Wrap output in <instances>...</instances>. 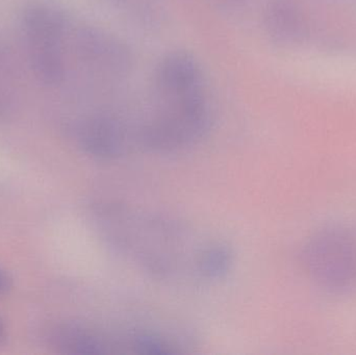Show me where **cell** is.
Returning a JSON list of instances; mask_svg holds the SVG:
<instances>
[{
	"mask_svg": "<svg viewBox=\"0 0 356 355\" xmlns=\"http://www.w3.org/2000/svg\"><path fill=\"white\" fill-rule=\"evenodd\" d=\"M160 91L167 99H184L202 95V73L198 63L184 52L169 54L161 62L156 74Z\"/></svg>",
	"mask_w": 356,
	"mask_h": 355,
	"instance_id": "cell-4",
	"label": "cell"
},
{
	"mask_svg": "<svg viewBox=\"0 0 356 355\" xmlns=\"http://www.w3.org/2000/svg\"><path fill=\"white\" fill-rule=\"evenodd\" d=\"M225 1L229 2V3L236 4L238 2H243L244 0H225Z\"/></svg>",
	"mask_w": 356,
	"mask_h": 355,
	"instance_id": "cell-8",
	"label": "cell"
},
{
	"mask_svg": "<svg viewBox=\"0 0 356 355\" xmlns=\"http://www.w3.org/2000/svg\"><path fill=\"white\" fill-rule=\"evenodd\" d=\"M10 288V279L6 271L0 267V296L4 295Z\"/></svg>",
	"mask_w": 356,
	"mask_h": 355,
	"instance_id": "cell-6",
	"label": "cell"
},
{
	"mask_svg": "<svg viewBox=\"0 0 356 355\" xmlns=\"http://www.w3.org/2000/svg\"><path fill=\"white\" fill-rule=\"evenodd\" d=\"M21 28L35 77L44 85H58L65 74L64 17L46 2L33 1L23 8Z\"/></svg>",
	"mask_w": 356,
	"mask_h": 355,
	"instance_id": "cell-3",
	"label": "cell"
},
{
	"mask_svg": "<svg viewBox=\"0 0 356 355\" xmlns=\"http://www.w3.org/2000/svg\"><path fill=\"white\" fill-rule=\"evenodd\" d=\"M300 263L314 285L330 293L356 287V225L334 222L316 229L300 250Z\"/></svg>",
	"mask_w": 356,
	"mask_h": 355,
	"instance_id": "cell-2",
	"label": "cell"
},
{
	"mask_svg": "<svg viewBox=\"0 0 356 355\" xmlns=\"http://www.w3.org/2000/svg\"><path fill=\"white\" fill-rule=\"evenodd\" d=\"M268 35L282 46H295L307 35L305 16L295 0H269L265 12Z\"/></svg>",
	"mask_w": 356,
	"mask_h": 355,
	"instance_id": "cell-5",
	"label": "cell"
},
{
	"mask_svg": "<svg viewBox=\"0 0 356 355\" xmlns=\"http://www.w3.org/2000/svg\"><path fill=\"white\" fill-rule=\"evenodd\" d=\"M95 233L114 254L154 281L172 287L219 283L234 266L227 242L172 215L120 200L91 206Z\"/></svg>",
	"mask_w": 356,
	"mask_h": 355,
	"instance_id": "cell-1",
	"label": "cell"
},
{
	"mask_svg": "<svg viewBox=\"0 0 356 355\" xmlns=\"http://www.w3.org/2000/svg\"><path fill=\"white\" fill-rule=\"evenodd\" d=\"M8 335H6V325H4L3 321L0 319V344L6 342Z\"/></svg>",
	"mask_w": 356,
	"mask_h": 355,
	"instance_id": "cell-7",
	"label": "cell"
}]
</instances>
